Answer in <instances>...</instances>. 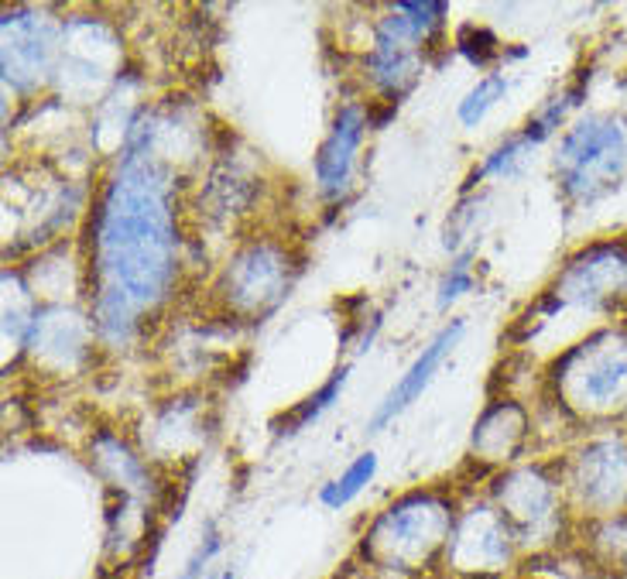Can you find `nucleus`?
Instances as JSON below:
<instances>
[{
	"mask_svg": "<svg viewBox=\"0 0 627 579\" xmlns=\"http://www.w3.org/2000/svg\"><path fill=\"white\" fill-rule=\"evenodd\" d=\"M151 134L155 127L138 120L127 127L117 172L90 220V326L110 343L141 326V316L165 299L179 271L172 179L151 155Z\"/></svg>",
	"mask_w": 627,
	"mask_h": 579,
	"instance_id": "nucleus-1",
	"label": "nucleus"
},
{
	"mask_svg": "<svg viewBox=\"0 0 627 579\" xmlns=\"http://www.w3.org/2000/svg\"><path fill=\"white\" fill-rule=\"evenodd\" d=\"M453 504L439 494H408L374 518L364 535V556L388 569H425L446 556L453 535Z\"/></svg>",
	"mask_w": 627,
	"mask_h": 579,
	"instance_id": "nucleus-2",
	"label": "nucleus"
},
{
	"mask_svg": "<svg viewBox=\"0 0 627 579\" xmlns=\"http://www.w3.org/2000/svg\"><path fill=\"white\" fill-rule=\"evenodd\" d=\"M627 168V127L614 117H590L569 127L556 151V179L569 199L593 203Z\"/></svg>",
	"mask_w": 627,
	"mask_h": 579,
	"instance_id": "nucleus-3",
	"label": "nucleus"
},
{
	"mask_svg": "<svg viewBox=\"0 0 627 579\" xmlns=\"http://www.w3.org/2000/svg\"><path fill=\"white\" fill-rule=\"evenodd\" d=\"M556 391L576 412H617L627 408V336L600 333L580 343L556 364Z\"/></svg>",
	"mask_w": 627,
	"mask_h": 579,
	"instance_id": "nucleus-4",
	"label": "nucleus"
},
{
	"mask_svg": "<svg viewBox=\"0 0 627 579\" xmlns=\"http://www.w3.org/2000/svg\"><path fill=\"white\" fill-rule=\"evenodd\" d=\"M295 264L285 244L251 240L223 264L216 295L233 319H257L271 312L292 288Z\"/></svg>",
	"mask_w": 627,
	"mask_h": 579,
	"instance_id": "nucleus-5",
	"label": "nucleus"
},
{
	"mask_svg": "<svg viewBox=\"0 0 627 579\" xmlns=\"http://www.w3.org/2000/svg\"><path fill=\"white\" fill-rule=\"evenodd\" d=\"M566 490L593 518L621 514L627 504V446L617 439H597L569 460Z\"/></svg>",
	"mask_w": 627,
	"mask_h": 579,
	"instance_id": "nucleus-6",
	"label": "nucleus"
},
{
	"mask_svg": "<svg viewBox=\"0 0 627 579\" xmlns=\"http://www.w3.org/2000/svg\"><path fill=\"white\" fill-rule=\"evenodd\" d=\"M562 484L542 477V470H511L497 480L494 508L508 521L514 542H525L528 535H542V528H552L562 514L559 501Z\"/></svg>",
	"mask_w": 627,
	"mask_h": 579,
	"instance_id": "nucleus-7",
	"label": "nucleus"
},
{
	"mask_svg": "<svg viewBox=\"0 0 627 579\" xmlns=\"http://www.w3.org/2000/svg\"><path fill=\"white\" fill-rule=\"evenodd\" d=\"M514 549V535L508 521L494 504L487 508H473L463 518H456L453 535L446 542V566L463 569V573H490L508 562Z\"/></svg>",
	"mask_w": 627,
	"mask_h": 579,
	"instance_id": "nucleus-8",
	"label": "nucleus"
},
{
	"mask_svg": "<svg viewBox=\"0 0 627 579\" xmlns=\"http://www.w3.org/2000/svg\"><path fill=\"white\" fill-rule=\"evenodd\" d=\"M367 127H371V114L360 103H343L333 117L326 141L319 144L316 155V182L319 192L329 203H340L353 186V172H357V155L364 148Z\"/></svg>",
	"mask_w": 627,
	"mask_h": 579,
	"instance_id": "nucleus-9",
	"label": "nucleus"
},
{
	"mask_svg": "<svg viewBox=\"0 0 627 579\" xmlns=\"http://www.w3.org/2000/svg\"><path fill=\"white\" fill-rule=\"evenodd\" d=\"M627 292V251L621 247H593L566 264L552 285L556 305H600Z\"/></svg>",
	"mask_w": 627,
	"mask_h": 579,
	"instance_id": "nucleus-10",
	"label": "nucleus"
},
{
	"mask_svg": "<svg viewBox=\"0 0 627 579\" xmlns=\"http://www.w3.org/2000/svg\"><path fill=\"white\" fill-rule=\"evenodd\" d=\"M463 333H466V323L463 319H449L446 326L439 329L436 336L429 340V347H422V353L412 360V367H408L405 374H401V381L395 384V388L388 391V398L377 405V412L371 418V432H381L388 422H395V418L405 412L408 405L422 394L425 388H429V381L436 377V371L442 367V360L453 353L456 343L463 340Z\"/></svg>",
	"mask_w": 627,
	"mask_h": 579,
	"instance_id": "nucleus-11",
	"label": "nucleus"
},
{
	"mask_svg": "<svg viewBox=\"0 0 627 579\" xmlns=\"http://www.w3.org/2000/svg\"><path fill=\"white\" fill-rule=\"evenodd\" d=\"M55 59V35L45 31L42 14L38 18H21L7 14L4 18V76L14 86H35L38 72H52Z\"/></svg>",
	"mask_w": 627,
	"mask_h": 579,
	"instance_id": "nucleus-12",
	"label": "nucleus"
},
{
	"mask_svg": "<svg viewBox=\"0 0 627 579\" xmlns=\"http://www.w3.org/2000/svg\"><path fill=\"white\" fill-rule=\"evenodd\" d=\"M525 439V412L511 401H494L487 408L480 425L473 429V460L504 463L521 449Z\"/></svg>",
	"mask_w": 627,
	"mask_h": 579,
	"instance_id": "nucleus-13",
	"label": "nucleus"
},
{
	"mask_svg": "<svg viewBox=\"0 0 627 579\" xmlns=\"http://www.w3.org/2000/svg\"><path fill=\"white\" fill-rule=\"evenodd\" d=\"M374 473H377V453H360L357 460L340 473V477H333L329 484H323V490H319L323 508L343 511L350 501H357V497L364 494L367 484L374 480Z\"/></svg>",
	"mask_w": 627,
	"mask_h": 579,
	"instance_id": "nucleus-14",
	"label": "nucleus"
},
{
	"mask_svg": "<svg viewBox=\"0 0 627 579\" xmlns=\"http://www.w3.org/2000/svg\"><path fill=\"white\" fill-rule=\"evenodd\" d=\"M347 377H350V364H343L340 371L329 377V381L316 394H309V398H305L299 408H292L288 415H281V422H275L278 436H295V432H302L309 422H316V418L323 415L326 408H333V401L340 398V391H343V384H347Z\"/></svg>",
	"mask_w": 627,
	"mask_h": 579,
	"instance_id": "nucleus-15",
	"label": "nucleus"
},
{
	"mask_svg": "<svg viewBox=\"0 0 627 579\" xmlns=\"http://www.w3.org/2000/svg\"><path fill=\"white\" fill-rule=\"evenodd\" d=\"M504 93H508V79H504V72H490V76H484L460 100V124L463 127H477L480 120H484L490 110H494L497 103L504 100Z\"/></svg>",
	"mask_w": 627,
	"mask_h": 579,
	"instance_id": "nucleus-16",
	"label": "nucleus"
},
{
	"mask_svg": "<svg viewBox=\"0 0 627 579\" xmlns=\"http://www.w3.org/2000/svg\"><path fill=\"white\" fill-rule=\"evenodd\" d=\"M456 52L463 55L470 66H477V69H487L494 59H501L504 55V48L501 42H497L490 31L484 28H463L460 31V38H456Z\"/></svg>",
	"mask_w": 627,
	"mask_h": 579,
	"instance_id": "nucleus-17",
	"label": "nucleus"
},
{
	"mask_svg": "<svg viewBox=\"0 0 627 579\" xmlns=\"http://www.w3.org/2000/svg\"><path fill=\"white\" fill-rule=\"evenodd\" d=\"M470 288H473V254L466 251V254L456 257L453 264H449L446 278H442V285H439V309L453 305L463 292H470Z\"/></svg>",
	"mask_w": 627,
	"mask_h": 579,
	"instance_id": "nucleus-18",
	"label": "nucleus"
},
{
	"mask_svg": "<svg viewBox=\"0 0 627 579\" xmlns=\"http://www.w3.org/2000/svg\"><path fill=\"white\" fill-rule=\"evenodd\" d=\"M220 549H223V538H220V532H216L213 521H209L206 532H203V542L196 545V552L189 556L186 569H182V576H179V579H203V573L209 569V562H213V556H216Z\"/></svg>",
	"mask_w": 627,
	"mask_h": 579,
	"instance_id": "nucleus-19",
	"label": "nucleus"
},
{
	"mask_svg": "<svg viewBox=\"0 0 627 579\" xmlns=\"http://www.w3.org/2000/svg\"><path fill=\"white\" fill-rule=\"evenodd\" d=\"M223 579H237V576H233V573H227V576H223Z\"/></svg>",
	"mask_w": 627,
	"mask_h": 579,
	"instance_id": "nucleus-20",
	"label": "nucleus"
}]
</instances>
